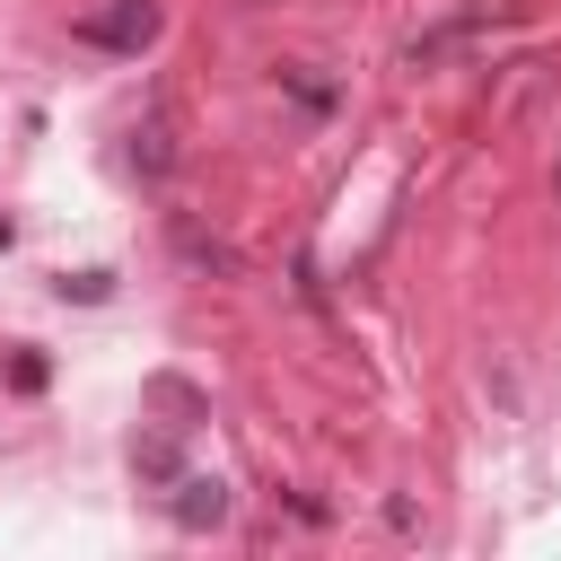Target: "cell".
<instances>
[{
    "label": "cell",
    "instance_id": "obj_1",
    "mask_svg": "<svg viewBox=\"0 0 561 561\" xmlns=\"http://www.w3.org/2000/svg\"><path fill=\"white\" fill-rule=\"evenodd\" d=\"M88 35H105V44H149V35H158V9H149V0H114L105 18H88Z\"/></svg>",
    "mask_w": 561,
    "mask_h": 561
}]
</instances>
